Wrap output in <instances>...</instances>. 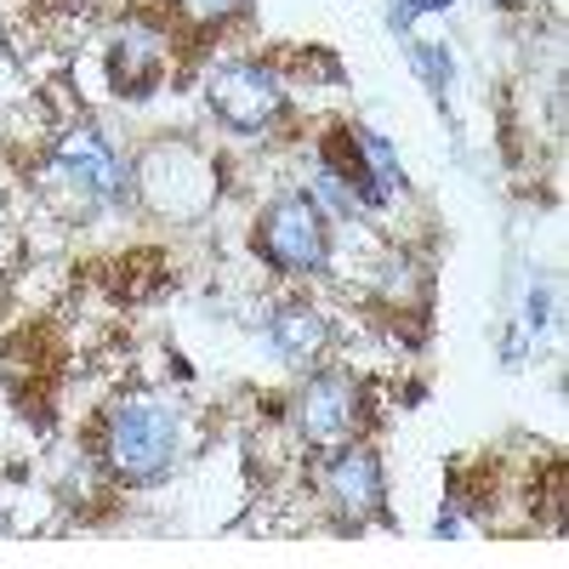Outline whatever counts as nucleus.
<instances>
[{
	"instance_id": "f8f14e48",
	"label": "nucleus",
	"mask_w": 569,
	"mask_h": 569,
	"mask_svg": "<svg viewBox=\"0 0 569 569\" xmlns=\"http://www.w3.org/2000/svg\"><path fill=\"white\" fill-rule=\"evenodd\" d=\"M416 12H450V0H399V7H393V23H410Z\"/></svg>"
},
{
	"instance_id": "6e6552de",
	"label": "nucleus",
	"mask_w": 569,
	"mask_h": 569,
	"mask_svg": "<svg viewBox=\"0 0 569 569\" xmlns=\"http://www.w3.org/2000/svg\"><path fill=\"white\" fill-rule=\"evenodd\" d=\"M353 149H359V160L370 166V206H382V200H393L399 188H405V171H399V154L388 149V137L382 131H353Z\"/></svg>"
},
{
	"instance_id": "1a4fd4ad",
	"label": "nucleus",
	"mask_w": 569,
	"mask_h": 569,
	"mask_svg": "<svg viewBox=\"0 0 569 569\" xmlns=\"http://www.w3.org/2000/svg\"><path fill=\"white\" fill-rule=\"evenodd\" d=\"M273 348H279L284 359H313V353L325 348V319H319L313 308H284V313L273 319Z\"/></svg>"
},
{
	"instance_id": "7ed1b4c3",
	"label": "nucleus",
	"mask_w": 569,
	"mask_h": 569,
	"mask_svg": "<svg viewBox=\"0 0 569 569\" xmlns=\"http://www.w3.org/2000/svg\"><path fill=\"white\" fill-rule=\"evenodd\" d=\"M262 251H268V262H279L284 273H313V268L325 262V228H319L313 200H302V194L279 200V206L262 217Z\"/></svg>"
},
{
	"instance_id": "20e7f679",
	"label": "nucleus",
	"mask_w": 569,
	"mask_h": 569,
	"mask_svg": "<svg viewBox=\"0 0 569 569\" xmlns=\"http://www.w3.org/2000/svg\"><path fill=\"white\" fill-rule=\"evenodd\" d=\"M353 416H359V388L348 376H319V382H308V393L297 399V427L313 445L342 439L353 427Z\"/></svg>"
},
{
	"instance_id": "9b49d317",
	"label": "nucleus",
	"mask_w": 569,
	"mask_h": 569,
	"mask_svg": "<svg viewBox=\"0 0 569 569\" xmlns=\"http://www.w3.org/2000/svg\"><path fill=\"white\" fill-rule=\"evenodd\" d=\"M182 12L194 23H222V18L240 12V0H182Z\"/></svg>"
},
{
	"instance_id": "f03ea898",
	"label": "nucleus",
	"mask_w": 569,
	"mask_h": 569,
	"mask_svg": "<svg viewBox=\"0 0 569 569\" xmlns=\"http://www.w3.org/2000/svg\"><path fill=\"white\" fill-rule=\"evenodd\" d=\"M206 103H211L228 126L262 131V126L279 120L284 91H279V80H273L262 63H222V69L206 80Z\"/></svg>"
},
{
	"instance_id": "0eeeda50",
	"label": "nucleus",
	"mask_w": 569,
	"mask_h": 569,
	"mask_svg": "<svg viewBox=\"0 0 569 569\" xmlns=\"http://www.w3.org/2000/svg\"><path fill=\"white\" fill-rule=\"evenodd\" d=\"M330 501H337L353 525L382 512V467H376L370 450H342L337 456V467H330Z\"/></svg>"
},
{
	"instance_id": "423d86ee",
	"label": "nucleus",
	"mask_w": 569,
	"mask_h": 569,
	"mask_svg": "<svg viewBox=\"0 0 569 569\" xmlns=\"http://www.w3.org/2000/svg\"><path fill=\"white\" fill-rule=\"evenodd\" d=\"M166 69V34L154 23H126V34L114 40V86L126 98H142Z\"/></svg>"
},
{
	"instance_id": "f257e3e1",
	"label": "nucleus",
	"mask_w": 569,
	"mask_h": 569,
	"mask_svg": "<svg viewBox=\"0 0 569 569\" xmlns=\"http://www.w3.org/2000/svg\"><path fill=\"white\" fill-rule=\"evenodd\" d=\"M177 456V410L160 399H126L109 416V467L131 485H149Z\"/></svg>"
},
{
	"instance_id": "39448f33",
	"label": "nucleus",
	"mask_w": 569,
	"mask_h": 569,
	"mask_svg": "<svg viewBox=\"0 0 569 569\" xmlns=\"http://www.w3.org/2000/svg\"><path fill=\"white\" fill-rule=\"evenodd\" d=\"M58 166L86 188V194H98V200H114L120 188H126L120 160L109 154V142H103L98 131H69V137L58 142Z\"/></svg>"
},
{
	"instance_id": "9d476101",
	"label": "nucleus",
	"mask_w": 569,
	"mask_h": 569,
	"mask_svg": "<svg viewBox=\"0 0 569 569\" xmlns=\"http://www.w3.org/2000/svg\"><path fill=\"white\" fill-rule=\"evenodd\" d=\"M410 58H416V69L427 74V86L445 98V86H450V58H445V46L439 40H410Z\"/></svg>"
}]
</instances>
